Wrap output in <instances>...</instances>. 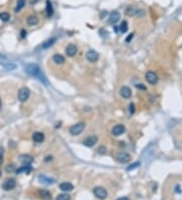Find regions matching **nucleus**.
Here are the masks:
<instances>
[{
  "label": "nucleus",
  "instance_id": "f257e3e1",
  "mask_svg": "<svg viewBox=\"0 0 182 200\" xmlns=\"http://www.w3.org/2000/svg\"><path fill=\"white\" fill-rule=\"evenodd\" d=\"M24 71H25V73L29 74V76H32V77L38 78L39 81H42V82L45 83V85H48V81H47L45 75L42 73L41 69H39V67L38 66V65H36V64H27V66H25V68H24Z\"/></svg>",
  "mask_w": 182,
  "mask_h": 200
},
{
  "label": "nucleus",
  "instance_id": "f03ea898",
  "mask_svg": "<svg viewBox=\"0 0 182 200\" xmlns=\"http://www.w3.org/2000/svg\"><path fill=\"white\" fill-rule=\"evenodd\" d=\"M84 129H85V123L78 122V123L72 125V126L70 127L69 132L72 134V136H78V134H80L81 132L84 131Z\"/></svg>",
  "mask_w": 182,
  "mask_h": 200
},
{
  "label": "nucleus",
  "instance_id": "7ed1b4c3",
  "mask_svg": "<svg viewBox=\"0 0 182 200\" xmlns=\"http://www.w3.org/2000/svg\"><path fill=\"white\" fill-rule=\"evenodd\" d=\"M29 95H30V90L27 87H22L19 89V91H18V100H19L20 102H25L27 99L29 98Z\"/></svg>",
  "mask_w": 182,
  "mask_h": 200
},
{
  "label": "nucleus",
  "instance_id": "20e7f679",
  "mask_svg": "<svg viewBox=\"0 0 182 200\" xmlns=\"http://www.w3.org/2000/svg\"><path fill=\"white\" fill-rule=\"evenodd\" d=\"M93 194L96 198L100 200H104L107 197V191L103 187H95L93 189Z\"/></svg>",
  "mask_w": 182,
  "mask_h": 200
},
{
  "label": "nucleus",
  "instance_id": "39448f33",
  "mask_svg": "<svg viewBox=\"0 0 182 200\" xmlns=\"http://www.w3.org/2000/svg\"><path fill=\"white\" fill-rule=\"evenodd\" d=\"M115 159L118 162L121 163V164H125L130 161V155L127 152H120L115 156Z\"/></svg>",
  "mask_w": 182,
  "mask_h": 200
},
{
  "label": "nucleus",
  "instance_id": "423d86ee",
  "mask_svg": "<svg viewBox=\"0 0 182 200\" xmlns=\"http://www.w3.org/2000/svg\"><path fill=\"white\" fill-rule=\"evenodd\" d=\"M146 80L148 81V83H150L151 85H155L158 83V76L155 72L149 71L146 73Z\"/></svg>",
  "mask_w": 182,
  "mask_h": 200
},
{
  "label": "nucleus",
  "instance_id": "0eeeda50",
  "mask_svg": "<svg viewBox=\"0 0 182 200\" xmlns=\"http://www.w3.org/2000/svg\"><path fill=\"white\" fill-rule=\"evenodd\" d=\"M15 186H16L15 180L10 178V179H7V180L2 184V188H3V190H5V191H10V190L14 189Z\"/></svg>",
  "mask_w": 182,
  "mask_h": 200
},
{
  "label": "nucleus",
  "instance_id": "6e6552de",
  "mask_svg": "<svg viewBox=\"0 0 182 200\" xmlns=\"http://www.w3.org/2000/svg\"><path fill=\"white\" fill-rule=\"evenodd\" d=\"M98 58H99V54L95 50H89L86 53V59L91 63H95L98 60Z\"/></svg>",
  "mask_w": 182,
  "mask_h": 200
},
{
  "label": "nucleus",
  "instance_id": "1a4fd4ad",
  "mask_svg": "<svg viewBox=\"0 0 182 200\" xmlns=\"http://www.w3.org/2000/svg\"><path fill=\"white\" fill-rule=\"evenodd\" d=\"M97 141H98V139H97L96 136H90L84 139L83 144H84V146H88V148H91V146H93L97 143Z\"/></svg>",
  "mask_w": 182,
  "mask_h": 200
},
{
  "label": "nucleus",
  "instance_id": "9d476101",
  "mask_svg": "<svg viewBox=\"0 0 182 200\" xmlns=\"http://www.w3.org/2000/svg\"><path fill=\"white\" fill-rule=\"evenodd\" d=\"M125 131V125H123V124L115 125V126H113L112 131H111V132H112V134L114 136H120Z\"/></svg>",
  "mask_w": 182,
  "mask_h": 200
},
{
  "label": "nucleus",
  "instance_id": "9b49d317",
  "mask_svg": "<svg viewBox=\"0 0 182 200\" xmlns=\"http://www.w3.org/2000/svg\"><path fill=\"white\" fill-rule=\"evenodd\" d=\"M39 181L42 183V184L45 185H52L54 183H56V180L53 178H50L46 175H39Z\"/></svg>",
  "mask_w": 182,
  "mask_h": 200
},
{
  "label": "nucleus",
  "instance_id": "f8f14e48",
  "mask_svg": "<svg viewBox=\"0 0 182 200\" xmlns=\"http://www.w3.org/2000/svg\"><path fill=\"white\" fill-rule=\"evenodd\" d=\"M120 19V13L118 12V10H114V11H112V12L110 13V15H109L108 22L111 23V24H113V23L118 22Z\"/></svg>",
  "mask_w": 182,
  "mask_h": 200
},
{
  "label": "nucleus",
  "instance_id": "ddd939ff",
  "mask_svg": "<svg viewBox=\"0 0 182 200\" xmlns=\"http://www.w3.org/2000/svg\"><path fill=\"white\" fill-rule=\"evenodd\" d=\"M120 95L123 98L129 99L130 98V96H132V90H130V88L128 87V86H123L120 89Z\"/></svg>",
  "mask_w": 182,
  "mask_h": 200
},
{
  "label": "nucleus",
  "instance_id": "4468645a",
  "mask_svg": "<svg viewBox=\"0 0 182 200\" xmlns=\"http://www.w3.org/2000/svg\"><path fill=\"white\" fill-rule=\"evenodd\" d=\"M39 195L43 200H51V199H52V193L49 191V190L41 189L39 191Z\"/></svg>",
  "mask_w": 182,
  "mask_h": 200
},
{
  "label": "nucleus",
  "instance_id": "2eb2a0df",
  "mask_svg": "<svg viewBox=\"0 0 182 200\" xmlns=\"http://www.w3.org/2000/svg\"><path fill=\"white\" fill-rule=\"evenodd\" d=\"M66 54L69 57H74L77 54V46L73 44H70V45L66 48Z\"/></svg>",
  "mask_w": 182,
  "mask_h": 200
},
{
  "label": "nucleus",
  "instance_id": "dca6fc26",
  "mask_svg": "<svg viewBox=\"0 0 182 200\" xmlns=\"http://www.w3.org/2000/svg\"><path fill=\"white\" fill-rule=\"evenodd\" d=\"M32 141H36V143H43L45 141V136H44L43 132L36 131L32 134Z\"/></svg>",
  "mask_w": 182,
  "mask_h": 200
},
{
  "label": "nucleus",
  "instance_id": "f3484780",
  "mask_svg": "<svg viewBox=\"0 0 182 200\" xmlns=\"http://www.w3.org/2000/svg\"><path fill=\"white\" fill-rule=\"evenodd\" d=\"M32 171V167L30 165H23L22 167L16 169V174H21V173H25V174H29L30 172Z\"/></svg>",
  "mask_w": 182,
  "mask_h": 200
},
{
  "label": "nucleus",
  "instance_id": "a211bd4d",
  "mask_svg": "<svg viewBox=\"0 0 182 200\" xmlns=\"http://www.w3.org/2000/svg\"><path fill=\"white\" fill-rule=\"evenodd\" d=\"M19 161L21 162L23 165H29L34 161V158L30 155H21L19 158Z\"/></svg>",
  "mask_w": 182,
  "mask_h": 200
},
{
  "label": "nucleus",
  "instance_id": "6ab92c4d",
  "mask_svg": "<svg viewBox=\"0 0 182 200\" xmlns=\"http://www.w3.org/2000/svg\"><path fill=\"white\" fill-rule=\"evenodd\" d=\"M60 189L64 192H70L74 189V186L69 182H63L60 184Z\"/></svg>",
  "mask_w": 182,
  "mask_h": 200
},
{
  "label": "nucleus",
  "instance_id": "aec40b11",
  "mask_svg": "<svg viewBox=\"0 0 182 200\" xmlns=\"http://www.w3.org/2000/svg\"><path fill=\"white\" fill-rule=\"evenodd\" d=\"M52 60L54 61V63H56L57 65H62L65 63V58L61 54H55L53 56Z\"/></svg>",
  "mask_w": 182,
  "mask_h": 200
},
{
  "label": "nucleus",
  "instance_id": "412c9836",
  "mask_svg": "<svg viewBox=\"0 0 182 200\" xmlns=\"http://www.w3.org/2000/svg\"><path fill=\"white\" fill-rule=\"evenodd\" d=\"M27 22L29 25H36L39 23V18L34 15H30L29 16V18L27 19Z\"/></svg>",
  "mask_w": 182,
  "mask_h": 200
},
{
  "label": "nucleus",
  "instance_id": "4be33fe9",
  "mask_svg": "<svg viewBox=\"0 0 182 200\" xmlns=\"http://www.w3.org/2000/svg\"><path fill=\"white\" fill-rule=\"evenodd\" d=\"M0 64H1V66L3 67L4 69H6V70H14L16 68V65L15 64H12V63L1 62Z\"/></svg>",
  "mask_w": 182,
  "mask_h": 200
},
{
  "label": "nucleus",
  "instance_id": "5701e85b",
  "mask_svg": "<svg viewBox=\"0 0 182 200\" xmlns=\"http://www.w3.org/2000/svg\"><path fill=\"white\" fill-rule=\"evenodd\" d=\"M54 13V8H53V5H52V2H50V0H48L47 1V14L50 17V16H52Z\"/></svg>",
  "mask_w": 182,
  "mask_h": 200
},
{
  "label": "nucleus",
  "instance_id": "b1692460",
  "mask_svg": "<svg viewBox=\"0 0 182 200\" xmlns=\"http://www.w3.org/2000/svg\"><path fill=\"white\" fill-rule=\"evenodd\" d=\"M118 29H120V32H123V34H125V32L128 31V29H129V25H128V22L125 21V20H123V21L120 23V26H118Z\"/></svg>",
  "mask_w": 182,
  "mask_h": 200
},
{
  "label": "nucleus",
  "instance_id": "393cba45",
  "mask_svg": "<svg viewBox=\"0 0 182 200\" xmlns=\"http://www.w3.org/2000/svg\"><path fill=\"white\" fill-rule=\"evenodd\" d=\"M56 41H57V39H56V38H52V39H49V41H45V43H44V45H43V48L44 49H48V48H50V46H52L54 44L56 43Z\"/></svg>",
  "mask_w": 182,
  "mask_h": 200
},
{
  "label": "nucleus",
  "instance_id": "a878e982",
  "mask_svg": "<svg viewBox=\"0 0 182 200\" xmlns=\"http://www.w3.org/2000/svg\"><path fill=\"white\" fill-rule=\"evenodd\" d=\"M25 5V0H17V4H16V7H15V12H18L20 11L21 9L24 7Z\"/></svg>",
  "mask_w": 182,
  "mask_h": 200
},
{
  "label": "nucleus",
  "instance_id": "bb28decb",
  "mask_svg": "<svg viewBox=\"0 0 182 200\" xmlns=\"http://www.w3.org/2000/svg\"><path fill=\"white\" fill-rule=\"evenodd\" d=\"M71 199V196L67 193H62V194H59L57 196L56 200H70Z\"/></svg>",
  "mask_w": 182,
  "mask_h": 200
},
{
  "label": "nucleus",
  "instance_id": "cd10ccee",
  "mask_svg": "<svg viewBox=\"0 0 182 200\" xmlns=\"http://www.w3.org/2000/svg\"><path fill=\"white\" fill-rule=\"evenodd\" d=\"M0 19H1L2 21L6 22L10 19V15H9V13L7 12H1L0 13Z\"/></svg>",
  "mask_w": 182,
  "mask_h": 200
},
{
  "label": "nucleus",
  "instance_id": "c85d7f7f",
  "mask_svg": "<svg viewBox=\"0 0 182 200\" xmlns=\"http://www.w3.org/2000/svg\"><path fill=\"white\" fill-rule=\"evenodd\" d=\"M5 171L7 172V173H13V172L16 171L15 166L13 164H9V165H7V166H6Z\"/></svg>",
  "mask_w": 182,
  "mask_h": 200
},
{
  "label": "nucleus",
  "instance_id": "c756f323",
  "mask_svg": "<svg viewBox=\"0 0 182 200\" xmlns=\"http://www.w3.org/2000/svg\"><path fill=\"white\" fill-rule=\"evenodd\" d=\"M141 166V163L140 162H136V163H134V164H132L130 166H129L127 168V171H130V170H134V169H136L138 168V167H140Z\"/></svg>",
  "mask_w": 182,
  "mask_h": 200
},
{
  "label": "nucleus",
  "instance_id": "7c9ffc66",
  "mask_svg": "<svg viewBox=\"0 0 182 200\" xmlns=\"http://www.w3.org/2000/svg\"><path fill=\"white\" fill-rule=\"evenodd\" d=\"M3 154H4L3 148H1V146H0V165H1L2 162H3Z\"/></svg>",
  "mask_w": 182,
  "mask_h": 200
},
{
  "label": "nucleus",
  "instance_id": "2f4dec72",
  "mask_svg": "<svg viewBox=\"0 0 182 200\" xmlns=\"http://www.w3.org/2000/svg\"><path fill=\"white\" fill-rule=\"evenodd\" d=\"M135 110H136V109H135V104L134 103H130V114H134Z\"/></svg>",
  "mask_w": 182,
  "mask_h": 200
},
{
  "label": "nucleus",
  "instance_id": "473e14b6",
  "mask_svg": "<svg viewBox=\"0 0 182 200\" xmlns=\"http://www.w3.org/2000/svg\"><path fill=\"white\" fill-rule=\"evenodd\" d=\"M105 152H106L105 148H104V146H100L99 150H98V153H99V154H105Z\"/></svg>",
  "mask_w": 182,
  "mask_h": 200
},
{
  "label": "nucleus",
  "instance_id": "72a5a7b5",
  "mask_svg": "<svg viewBox=\"0 0 182 200\" xmlns=\"http://www.w3.org/2000/svg\"><path fill=\"white\" fill-rule=\"evenodd\" d=\"M136 87L138 89H141V90H146V87L143 84H136Z\"/></svg>",
  "mask_w": 182,
  "mask_h": 200
},
{
  "label": "nucleus",
  "instance_id": "f704fd0d",
  "mask_svg": "<svg viewBox=\"0 0 182 200\" xmlns=\"http://www.w3.org/2000/svg\"><path fill=\"white\" fill-rule=\"evenodd\" d=\"M133 38H134V34H129V36H128L125 41H127L128 43H129V41H130V39H133Z\"/></svg>",
  "mask_w": 182,
  "mask_h": 200
},
{
  "label": "nucleus",
  "instance_id": "c9c22d12",
  "mask_svg": "<svg viewBox=\"0 0 182 200\" xmlns=\"http://www.w3.org/2000/svg\"><path fill=\"white\" fill-rule=\"evenodd\" d=\"M25 36H27V31H21V38L24 39Z\"/></svg>",
  "mask_w": 182,
  "mask_h": 200
},
{
  "label": "nucleus",
  "instance_id": "e433bc0d",
  "mask_svg": "<svg viewBox=\"0 0 182 200\" xmlns=\"http://www.w3.org/2000/svg\"><path fill=\"white\" fill-rule=\"evenodd\" d=\"M52 159H53V158H52V156H48V158H46V159H45V161H46V162H48V161H52Z\"/></svg>",
  "mask_w": 182,
  "mask_h": 200
},
{
  "label": "nucleus",
  "instance_id": "4c0bfd02",
  "mask_svg": "<svg viewBox=\"0 0 182 200\" xmlns=\"http://www.w3.org/2000/svg\"><path fill=\"white\" fill-rule=\"evenodd\" d=\"M176 192L177 193H179V192H181V187H179V186H177V187H176Z\"/></svg>",
  "mask_w": 182,
  "mask_h": 200
},
{
  "label": "nucleus",
  "instance_id": "58836bf2",
  "mask_svg": "<svg viewBox=\"0 0 182 200\" xmlns=\"http://www.w3.org/2000/svg\"><path fill=\"white\" fill-rule=\"evenodd\" d=\"M118 200H130L128 197H120V198H118Z\"/></svg>",
  "mask_w": 182,
  "mask_h": 200
},
{
  "label": "nucleus",
  "instance_id": "ea45409f",
  "mask_svg": "<svg viewBox=\"0 0 182 200\" xmlns=\"http://www.w3.org/2000/svg\"><path fill=\"white\" fill-rule=\"evenodd\" d=\"M0 107H1V99H0Z\"/></svg>",
  "mask_w": 182,
  "mask_h": 200
}]
</instances>
